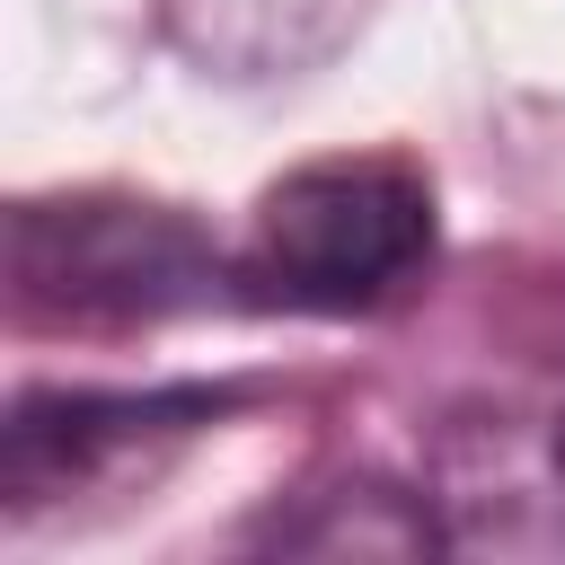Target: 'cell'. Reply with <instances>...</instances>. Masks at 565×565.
<instances>
[{"label": "cell", "mask_w": 565, "mask_h": 565, "mask_svg": "<svg viewBox=\"0 0 565 565\" xmlns=\"http://www.w3.org/2000/svg\"><path fill=\"white\" fill-rule=\"evenodd\" d=\"M433 265V185L397 159H318L265 185L230 282L265 309L353 318Z\"/></svg>", "instance_id": "1"}, {"label": "cell", "mask_w": 565, "mask_h": 565, "mask_svg": "<svg viewBox=\"0 0 565 565\" xmlns=\"http://www.w3.org/2000/svg\"><path fill=\"white\" fill-rule=\"evenodd\" d=\"M221 265L185 221L150 203H26L18 212V300L35 318H159L203 300Z\"/></svg>", "instance_id": "2"}, {"label": "cell", "mask_w": 565, "mask_h": 565, "mask_svg": "<svg viewBox=\"0 0 565 565\" xmlns=\"http://www.w3.org/2000/svg\"><path fill=\"white\" fill-rule=\"evenodd\" d=\"M203 415H221V397H212V388H150V397L53 388V397H18L9 441H0V486H9V512L71 503V494H79V486H97L106 468L150 459L159 441L194 433Z\"/></svg>", "instance_id": "3"}, {"label": "cell", "mask_w": 565, "mask_h": 565, "mask_svg": "<svg viewBox=\"0 0 565 565\" xmlns=\"http://www.w3.org/2000/svg\"><path fill=\"white\" fill-rule=\"evenodd\" d=\"M168 44L212 79H291L344 53L371 0H159Z\"/></svg>", "instance_id": "4"}, {"label": "cell", "mask_w": 565, "mask_h": 565, "mask_svg": "<svg viewBox=\"0 0 565 565\" xmlns=\"http://www.w3.org/2000/svg\"><path fill=\"white\" fill-rule=\"evenodd\" d=\"M556 477H565V424H556Z\"/></svg>", "instance_id": "5"}]
</instances>
